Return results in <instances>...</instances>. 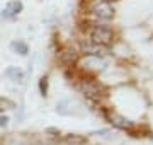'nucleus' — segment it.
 <instances>
[{
	"label": "nucleus",
	"instance_id": "f257e3e1",
	"mask_svg": "<svg viewBox=\"0 0 153 145\" xmlns=\"http://www.w3.org/2000/svg\"><path fill=\"white\" fill-rule=\"evenodd\" d=\"M88 34H90V43L94 45H99V46H105L109 45L114 34H112V29L105 24H100V22H92L88 24Z\"/></svg>",
	"mask_w": 153,
	"mask_h": 145
},
{
	"label": "nucleus",
	"instance_id": "f03ea898",
	"mask_svg": "<svg viewBox=\"0 0 153 145\" xmlns=\"http://www.w3.org/2000/svg\"><path fill=\"white\" fill-rule=\"evenodd\" d=\"M90 12L97 21H111L114 17V7L107 0H95L90 7Z\"/></svg>",
	"mask_w": 153,
	"mask_h": 145
},
{
	"label": "nucleus",
	"instance_id": "7ed1b4c3",
	"mask_svg": "<svg viewBox=\"0 0 153 145\" xmlns=\"http://www.w3.org/2000/svg\"><path fill=\"white\" fill-rule=\"evenodd\" d=\"M22 9H24V5H22L21 0H12V2H9V4L4 7L2 17H4V19H14V17H17L22 12Z\"/></svg>",
	"mask_w": 153,
	"mask_h": 145
},
{
	"label": "nucleus",
	"instance_id": "20e7f679",
	"mask_svg": "<svg viewBox=\"0 0 153 145\" xmlns=\"http://www.w3.org/2000/svg\"><path fill=\"white\" fill-rule=\"evenodd\" d=\"M82 90L90 99H99L102 96V87L97 82H94V80H85V82H82Z\"/></svg>",
	"mask_w": 153,
	"mask_h": 145
},
{
	"label": "nucleus",
	"instance_id": "39448f33",
	"mask_svg": "<svg viewBox=\"0 0 153 145\" xmlns=\"http://www.w3.org/2000/svg\"><path fill=\"white\" fill-rule=\"evenodd\" d=\"M5 77L10 78L12 82H22L24 80V72L19 70L17 67H9L5 70Z\"/></svg>",
	"mask_w": 153,
	"mask_h": 145
},
{
	"label": "nucleus",
	"instance_id": "423d86ee",
	"mask_svg": "<svg viewBox=\"0 0 153 145\" xmlns=\"http://www.w3.org/2000/svg\"><path fill=\"white\" fill-rule=\"evenodd\" d=\"M83 51H85V55H92V56H102V55H104V50H102V46L94 45V43L83 45Z\"/></svg>",
	"mask_w": 153,
	"mask_h": 145
},
{
	"label": "nucleus",
	"instance_id": "0eeeda50",
	"mask_svg": "<svg viewBox=\"0 0 153 145\" xmlns=\"http://www.w3.org/2000/svg\"><path fill=\"white\" fill-rule=\"evenodd\" d=\"M10 48L12 51H16V53H19V55H27V45L24 43V41H21V39H17V41H12L10 43Z\"/></svg>",
	"mask_w": 153,
	"mask_h": 145
},
{
	"label": "nucleus",
	"instance_id": "6e6552de",
	"mask_svg": "<svg viewBox=\"0 0 153 145\" xmlns=\"http://www.w3.org/2000/svg\"><path fill=\"white\" fill-rule=\"evenodd\" d=\"M111 120H116V121H112L116 125V126H119V128H131V123L128 121V120H124V118L121 116H112Z\"/></svg>",
	"mask_w": 153,
	"mask_h": 145
},
{
	"label": "nucleus",
	"instance_id": "1a4fd4ad",
	"mask_svg": "<svg viewBox=\"0 0 153 145\" xmlns=\"http://www.w3.org/2000/svg\"><path fill=\"white\" fill-rule=\"evenodd\" d=\"M9 108H14V102L9 101L7 97H0V113H4L5 109H9Z\"/></svg>",
	"mask_w": 153,
	"mask_h": 145
},
{
	"label": "nucleus",
	"instance_id": "9d476101",
	"mask_svg": "<svg viewBox=\"0 0 153 145\" xmlns=\"http://www.w3.org/2000/svg\"><path fill=\"white\" fill-rule=\"evenodd\" d=\"M39 89H41V94H46V78H41V82H39Z\"/></svg>",
	"mask_w": 153,
	"mask_h": 145
},
{
	"label": "nucleus",
	"instance_id": "9b49d317",
	"mask_svg": "<svg viewBox=\"0 0 153 145\" xmlns=\"http://www.w3.org/2000/svg\"><path fill=\"white\" fill-rule=\"evenodd\" d=\"M9 125V118L7 116H0V126H7Z\"/></svg>",
	"mask_w": 153,
	"mask_h": 145
}]
</instances>
